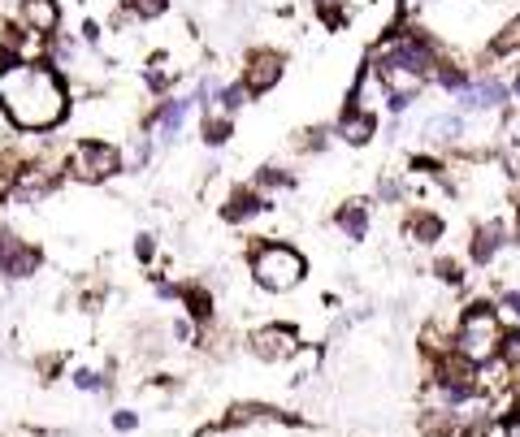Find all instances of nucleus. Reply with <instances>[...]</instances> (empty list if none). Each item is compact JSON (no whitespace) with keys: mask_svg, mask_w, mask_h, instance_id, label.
I'll list each match as a JSON object with an SVG mask.
<instances>
[{"mask_svg":"<svg viewBox=\"0 0 520 437\" xmlns=\"http://www.w3.org/2000/svg\"><path fill=\"white\" fill-rule=\"evenodd\" d=\"M74 113L70 78L52 61H18L0 70V117L22 135H48Z\"/></svg>","mask_w":520,"mask_h":437,"instance_id":"nucleus-1","label":"nucleus"},{"mask_svg":"<svg viewBox=\"0 0 520 437\" xmlns=\"http://www.w3.org/2000/svg\"><path fill=\"white\" fill-rule=\"evenodd\" d=\"M503 334H507V325H503L499 308H494L486 295H481V299H468L464 308H460V321H455L451 351L460 355V360H468L473 368H481V364L499 360Z\"/></svg>","mask_w":520,"mask_h":437,"instance_id":"nucleus-2","label":"nucleus"},{"mask_svg":"<svg viewBox=\"0 0 520 437\" xmlns=\"http://www.w3.org/2000/svg\"><path fill=\"white\" fill-rule=\"evenodd\" d=\"M247 273L269 295H291L308 277V256L295 243L269 238V243H252V251H247Z\"/></svg>","mask_w":520,"mask_h":437,"instance_id":"nucleus-3","label":"nucleus"},{"mask_svg":"<svg viewBox=\"0 0 520 437\" xmlns=\"http://www.w3.org/2000/svg\"><path fill=\"white\" fill-rule=\"evenodd\" d=\"M122 169H126V152L109 139H74L70 152H65V178L87 182V187L113 182Z\"/></svg>","mask_w":520,"mask_h":437,"instance_id":"nucleus-4","label":"nucleus"},{"mask_svg":"<svg viewBox=\"0 0 520 437\" xmlns=\"http://www.w3.org/2000/svg\"><path fill=\"white\" fill-rule=\"evenodd\" d=\"M247 351H252L256 360H265V364H286V360H295V355L304 351V342H299V329H295V325L269 321V325L252 329V338H247Z\"/></svg>","mask_w":520,"mask_h":437,"instance_id":"nucleus-5","label":"nucleus"},{"mask_svg":"<svg viewBox=\"0 0 520 437\" xmlns=\"http://www.w3.org/2000/svg\"><path fill=\"white\" fill-rule=\"evenodd\" d=\"M195 96H165L156 100V109L148 113V122H143V135H152L156 143H174L182 135V126H187V117L195 113Z\"/></svg>","mask_w":520,"mask_h":437,"instance_id":"nucleus-6","label":"nucleus"},{"mask_svg":"<svg viewBox=\"0 0 520 437\" xmlns=\"http://www.w3.org/2000/svg\"><path fill=\"white\" fill-rule=\"evenodd\" d=\"M13 26L35 39H57L61 31V0H18Z\"/></svg>","mask_w":520,"mask_h":437,"instance_id":"nucleus-7","label":"nucleus"},{"mask_svg":"<svg viewBox=\"0 0 520 437\" xmlns=\"http://www.w3.org/2000/svg\"><path fill=\"white\" fill-rule=\"evenodd\" d=\"M507 243H516V238H512V225L499 221V217H490V221L477 225L473 238H468V260H473L477 269H490V264L503 256Z\"/></svg>","mask_w":520,"mask_h":437,"instance_id":"nucleus-8","label":"nucleus"},{"mask_svg":"<svg viewBox=\"0 0 520 437\" xmlns=\"http://www.w3.org/2000/svg\"><path fill=\"white\" fill-rule=\"evenodd\" d=\"M273 204L265 191H256V187H230V195L221 200V221H230V225H252L256 217H265L273 213Z\"/></svg>","mask_w":520,"mask_h":437,"instance_id":"nucleus-9","label":"nucleus"},{"mask_svg":"<svg viewBox=\"0 0 520 437\" xmlns=\"http://www.w3.org/2000/svg\"><path fill=\"white\" fill-rule=\"evenodd\" d=\"M278 83H282V57L278 52H269V48L252 52L243 65V87L252 91V96H265V91H273Z\"/></svg>","mask_w":520,"mask_h":437,"instance_id":"nucleus-10","label":"nucleus"},{"mask_svg":"<svg viewBox=\"0 0 520 437\" xmlns=\"http://www.w3.org/2000/svg\"><path fill=\"white\" fill-rule=\"evenodd\" d=\"M403 238L416 247H438L447 238V217L434 213V208H416V213L403 221Z\"/></svg>","mask_w":520,"mask_h":437,"instance_id":"nucleus-11","label":"nucleus"},{"mask_svg":"<svg viewBox=\"0 0 520 437\" xmlns=\"http://www.w3.org/2000/svg\"><path fill=\"white\" fill-rule=\"evenodd\" d=\"M334 230L347 238V243H364L373 230V208L369 200H347V204H338V213H334Z\"/></svg>","mask_w":520,"mask_h":437,"instance_id":"nucleus-12","label":"nucleus"},{"mask_svg":"<svg viewBox=\"0 0 520 437\" xmlns=\"http://www.w3.org/2000/svg\"><path fill=\"white\" fill-rule=\"evenodd\" d=\"M460 104L473 113H499L507 104V87L499 83V78H477V83H468L460 91Z\"/></svg>","mask_w":520,"mask_h":437,"instance_id":"nucleus-13","label":"nucleus"},{"mask_svg":"<svg viewBox=\"0 0 520 437\" xmlns=\"http://www.w3.org/2000/svg\"><path fill=\"white\" fill-rule=\"evenodd\" d=\"M334 135L351 143V148H364L373 135H377V113L373 109H343V117H338Z\"/></svg>","mask_w":520,"mask_h":437,"instance_id":"nucleus-14","label":"nucleus"},{"mask_svg":"<svg viewBox=\"0 0 520 437\" xmlns=\"http://www.w3.org/2000/svg\"><path fill=\"white\" fill-rule=\"evenodd\" d=\"M178 74L182 70H178V61L169 57V52H152V57L143 61V87H148L152 96H165V91L178 83Z\"/></svg>","mask_w":520,"mask_h":437,"instance_id":"nucleus-15","label":"nucleus"},{"mask_svg":"<svg viewBox=\"0 0 520 437\" xmlns=\"http://www.w3.org/2000/svg\"><path fill=\"white\" fill-rule=\"evenodd\" d=\"M178 303H182V312L191 316L195 325H213V295H208V286H200V282H187L178 290Z\"/></svg>","mask_w":520,"mask_h":437,"instance_id":"nucleus-16","label":"nucleus"},{"mask_svg":"<svg viewBox=\"0 0 520 437\" xmlns=\"http://www.w3.org/2000/svg\"><path fill=\"white\" fill-rule=\"evenodd\" d=\"M200 139H204V148H226V143L234 139V117L221 113V109H204V117H200Z\"/></svg>","mask_w":520,"mask_h":437,"instance_id":"nucleus-17","label":"nucleus"},{"mask_svg":"<svg viewBox=\"0 0 520 437\" xmlns=\"http://www.w3.org/2000/svg\"><path fill=\"white\" fill-rule=\"evenodd\" d=\"M421 135H425L429 143H434V148L460 143V135H464V117H460V113H438V117H429V122H425Z\"/></svg>","mask_w":520,"mask_h":437,"instance_id":"nucleus-18","label":"nucleus"},{"mask_svg":"<svg viewBox=\"0 0 520 437\" xmlns=\"http://www.w3.org/2000/svg\"><path fill=\"white\" fill-rule=\"evenodd\" d=\"M70 386L78 394H104L113 381H109V373H100V368H91V364H74L70 368Z\"/></svg>","mask_w":520,"mask_h":437,"instance_id":"nucleus-19","label":"nucleus"},{"mask_svg":"<svg viewBox=\"0 0 520 437\" xmlns=\"http://www.w3.org/2000/svg\"><path fill=\"white\" fill-rule=\"evenodd\" d=\"M247 100H252V91L243 87V78H234V83H226V87H217V91H213V104H208V109H221V113H230V117H234Z\"/></svg>","mask_w":520,"mask_h":437,"instance_id":"nucleus-20","label":"nucleus"},{"mask_svg":"<svg viewBox=\"0 0 520 437\" xmlns=\"http://www.w3.org/2000/svg\"><path fill=\"white\" fill-rule=\"evenodd\" d=\"M252 187H256V191H265L269 200H273V191H291V187H295V178L286 174V169H278V165H265V169L256 174Z\"/></svg>","mask_w":520,"mask_h":437,"instance_id":"nucleus-21","label":"nucleus"},{"mask_svg":"<svg viewBox=\"0 0 520 437\" xmlns=\"http://www.w3.org/2000/svg\"><path fill=\"white\" fill-rule=\"evenodd\" d=\"M22 247H26V238L18 230H5V225H0V277H9V269H13V260H18Z\"/></svg>","mask_w":520,"mask_h":437,"instance_id":"nucleus-22","label":"nucleus"},{"mask_svg":"<svg viewBox=\"0 0 520 437\" xmlns=\"http://www.w3.org/2000/svg\"><path fill=\"white\" fill-rule=\"evenodd\" d=\"M499 360L507 364V373H512L520 381V325H512L503 334V347H499Z\"/></svg>","mask_w":520,"mask_h":437,"instance_id":"nucleus-23","label":"nucleus"},{"mask_svg":"<svg viewBox=\"0 0 520 437\" xmlns=\"http://www.w3.org/2000/svg\"><path fill=\"white\" fill-rule=\"evenodd\" d=\"M434 273H438V282L451 286V290L464 286V264L455 260V256H438V260H434Z\"/></svg>","mask_w":520,"mask_h":437,"instance_id":"nucleus-24","label":"nucleus"},{"mask_svg":"<svg viewBox=\"0 0 520 437\" xmlns=\"http://www.w3.org/2000/svg\"><path fill=\"white\" fill-rule=\"evenodd\" d=\"M122 5L135 13V22H156L169 13V0H122Z\"/></svg>","mask_w":520,"mask_h":437,"instance_id":"nucleus-25","label":"nucleus"},{"mask_svg":"<svg viewBox=\"0 0 520 437\" xmlns=\"http://www.w3.org/2000/svg\"><path fill=\"white\" fill-rule=\"evenodd\" d=\"M494 308H499V316H507L512 325H520V286H507Z\"/></svg>","mask_w":520,"mask_h":437,"instance_id":"nucleus-26","label":"nucleus"},{"mask_svg":"<svg viewBox=\"0 0 520 437\" xmlns=\"http://www.w3.org/2000/svg\"><path fill=\"white\" fill-rule=\"evenodd\" d=\"M403 195H408V182H399V178H377V200H382V204H399Z\"/></svg>","mask_w":520,"mask_h":437,"instance_id":"nucleus-27","label":"nucleus"},{"mask_svg":"<svg viewBox=\"0 0 520 437\" xmlns=\"http://www.w3.org/2000/svg\"><path fill=\"white\" fill-rule=\"evenodd\" d=\"M434 78H438V83L447 87V91H464V87H468V74L460 70V65H442V61H438V74H434Z\"/></svg>","mask_w":520,"mask_h":437,"instance_id":"nucleus-28","label":"nucleus"},{"mask_svg":"<svg viewBox=\"0 0 520 437\" xmlns=\"http://www.w3.org/2000/svg\"><path fill=\"white\" fill-rule=\"evenodd\" d=\"M499 429H503V437H520V394L507 399V416L499 420Z\"/></svg>","mask_w":520,"mask_h":437,"instance_id":"nucleus-29","label":"nucleus"},{"mask_svg":"<svg viewBox=\"0 0 520 437\" xmlns=\"http://www.w3.org/2000/svg\"><path fill=\"white\" fill-rule=\"evenodd\" d=\"M109 425H113L117 433H135V429H139V412H135V407H117V412L109 416Z\"/></svg>","mask_w":520,"mask_h":437,"instance_id":"nucleus-30","label":"nucleus"},{"mask_svg":"<svg viewBox=\"0 0 520 437\" xmlns=\"http://www.w3.org/2000/svg\"><path fill=\"white\" fill-rule=\"evenodd\" d=\"M135 260L139 264H152L156 260V234H148V230L135 234Z\"/></svg>","mask_w":520,"mask_h":437,"instance_id":"nucleus-31","label":"nucleus"},{"mask_svg":"<svg viewBox=\"0 0 520 437\" xmlns=\"http://www.w3.org/2000/svg\"><path fill=\"white\" fill-rule=\"evenodd\" d=\"M516 48H520V22H512L499 39H494V52H516Z\"/></svg>","mask_w":520,"mask_h":437,"instance_id":"nucleus-32","label":"nucleus"},{"mask_svg":"<svg viewBox=\"0 0 520 437\" xmlns=\"http://www.w3.org/2000/svg\"><path fill=\"white\" fill-rule=\"evenodd\" d=\"M61 368H65L61 355H44V360H39V377H44V381H57Z\"/></svg>","mask_w":520,"mask_h":437,"instance_id":"nucleus-33","label":"nucleus"},{"mask_svg":"<svg viewBox=\"0 0 520 437\" xmlns=\"http://www.w3.org/2000/svg\"><path fill=\"white\" fill-rule=\"evenodd\" d=\"M512 96L520 100V74H516V83H512Z\"/></svg>","mask_w":520,"mask_h":437,"instance_id":"nucleus-34","label":"nucleus"}]
</instances>
